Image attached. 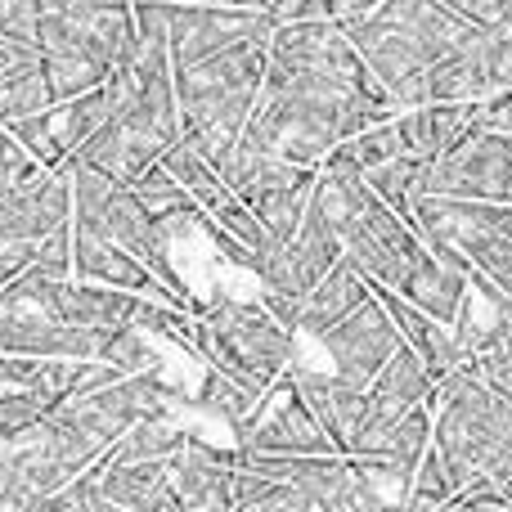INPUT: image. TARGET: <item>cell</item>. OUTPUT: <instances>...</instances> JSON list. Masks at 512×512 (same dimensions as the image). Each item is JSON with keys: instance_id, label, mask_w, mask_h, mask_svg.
I'll return each instance as SVG.
<instances>
[{"instance_id": "6da1fadb", "label": "cell", "mask_w": 512, "mask_h": 512, "mask_svg": "<svg viewBox=\"0 0 512 512\" xmlns=\"http://www.w3.org/2000/svg\"><path fill=\"white\" fill-rule=\"evenodd\" d=\"M432 418V450L454 490L477 477L512 490V400L499 396L472 360L432 387Z\"/></svg>"}, {"instance_id": "7a4b0ae2", "label": "cell", "mask_w": 512, "mask_h": 512, "mask_svg": "<svg viewBox=\"0 0 512 512\" xmlns=\"http://www.w3.org/2000/svg\"><path fill=\"white\" fill-rule=\"evenodd\" d=\"M310 203L324 212V221L337 230L342 252L373 288L400 292L414 270V261L423 256V239L414 234V225L400 221L387 203L369 189L364 171H355L351 162L324 158L319 162V180Z\"/></svg>"}, {"instance_id": "3957f363", "label": "cell", "mask_w": 512, "mask_h": 512, "mask_svg": "<svg viewBox=\"0 0 512 512\" xmlns=\"http://www.w3.org/2000/svg\"><path fill=\"white\" fill-rule=\"evenodd\" d=\"M414 194L468 198V203H512V135L477 131L445 158L423 162Z\"/></svg>"}, {"instance_id": "277c9868", "label": "cell", "mask_w": 512, "mask_h": 512, "mask_svg": "<svg viewBox=\"0 0 512 512\" xmlns=\"http://www.w3.org/2000/svg\"><path fill=\"white\" fill-rule=\"evenodd\" d=\"M328 355V369L342 387L351 391H369V382L387 369V360L400 351V333L391 324V315L382 310L378 297H369L355 315H346L337 328H328L324 337H315Z\"/></svg>"}, {"instance_id": "5b68a950", "label": "cell", "mask_w": 512, "mask_h": 512, "mask_svg": "<svg viewBox=\"0 0 512 512\" xmlns=\"http://www.w3.org/2000/svg\"><path fill=\"white\" fill-rule=\"evenodd\" d=\"M185 512H234V481H239V450H207L189 441L167 459Z\"/></svg>"}, {"instance_id": "8992f818", "label": "cell", "mask_w": 512, "mask_h": 512, "mask_svg": "<svg viewBox=\"0 0 512 512\" xmlns=\"http://www.w3.org/2000/svg\"><path fill=\"white\" fill-rule=\"evenodd\" d=\"M396 126L409 158L436 162L450 149H459L481 126V104H423L409 108V113H396Z\"/></svg>"}, {"instance_id": "52a82bcc", "label": "cell", "mask_w": 512, "mask_h": 512, "mask_svg": "<svg viewBox=\"0 0 512 512\" xmlns=\"http://www.w3.org/2000/svg\"><path fill=\"white\" fill-rule=\"evenodd\" d=\"M369 297H373L369 279L342 256V261H337L333 270L306 292V301H301V319H297V337H324L328 328H337L346 315H355Z\"/></svg>"}, {"instance_id": "ba28073f", "label": "cell", "mask_w": 512, "mask_h": 512, "mask_svg": "<svg viewBox=\"0 0 512 512\" xmlns=\"http://www.w3.org/2000/svg\"><path fill=\"white\" fill-rule=\"evenodd\" d=\"M99 490L126 512H185L167 463H113L99 472Z\"/></svg>"}, {"instance_id": "9c48e42d", "label": "cell", "mask_w": 512, "mask_h": 512, "mask_svg": "<svg viewBox=\"0 0 512 512\" xmlns=\"http://www.w3.org/2000/svg\"><path fill=\"white\" fill-rule=\"evenodd\" d=\"M400 297L414 301L423 315L441 319V324H459V310H463V297H468V274L454 270V265L436 261L432 252H423L414 261V270H409L405 288H400Z\"/></svg>"}, {"instance_id": "30bf717a", "label": "cell", "mask_w": 512, "mask_h": 512, "mask_svg": "<svg viewBox=\"0 0 512 512\" xmlns=\"http://www.w3.org/2000/svg\"><path fill=\"white\" fill-rule=\"evenodd\" d=\"M189 445V432L176 418H140L122 432V441L95 463L99 472L113 468V463H167L171 454H180Z\"/></svg>"}, {"instance_id": "8fae6325", "label": "cell", "mask_w": 512, "mask_h": 512, "mask_svg": "<svg viewBox=\"0 0 512 512\" xmlns=\"http://www.w3.org/2000/svg\"><path fill=\"white\" fill-rule=\"evenodd\" d=\"M54 86L45 77L41 59H23V63H0V126L36 117L45 108H54Z\"/></svg>"}, {"instance_id": "7c38bea8", "label": "cell", "mask_w": 512, "mask_h": 512, "mask_svg": "<svg viewBox=\"0 0 512 512\" xmlns=\"http://www.w3.org/2000/svg\"><path fill=\"white\" fill-rule=\"evenodd\" d=\"M45 117H50V135H54V144H59L63 162H68L72 153H77L81 144L113 117V90L99 86V90H90V95L63 99V104L45 108Z\"/></svg>"}, {"instance_id": "4fadbf2b", "label": "cell", "mask_w": 512, "mask_h": 512, "mask_svg": "<svg viewBox=\"0 0 512 512\" xmlns=\"http://www.w3.org/2000/svg\"><path fill=\"white\" fill-rule=\"evenodd\" d=\"M158 162L180 180V185L189 189V198H194V203L203 207V212H212V207L221 203V198H230V189H225V180L216 176V167L194 149V144L185 140V135H180V140L171 144V149L162 153Z\"/></svg>"}, {"instance_id": "5bb4252c", "label": "cell", "mask_w": 512, "mask_h": 512, "mask_svg": "<svg viewBox=\"0 0 512 512\" xmlns=\"http://www.w3.org/2000/svg\"><path fill=\"white\" fill-rule=\"evenodd\" d=\"M45 0H0V63L41 59Z\"/></svg>"}, {"instance_id": "9a60e30c", "label": "cell", "mask_w": 512, "mask_h": 512, "mask_svg": "<svg viewBox=\"0 0 512 512\" xmlns=\"http://www.w3.org/2000/svg\"><path fill=\"white\" fill-rule=\"evenodd\" d=\"M328 158H337V162H351L355 171H378V167H387V162H396V158H405V140H400V126H396V117L391 122H378V126H369V131H360V135H351L346 144H337Z\"/></svg>"}, {"instance_id": "2e32d148", "label": "cell", "mask_w": 512, "mask_h": 512, "mask_svg": "<svg viewBox=\"0 0 512 512\" xmlns=\"http://www.w3.org/2000/svg\"><path fill=\"white\" fill-rule=\"evenodd\" d=\"M135 198H140V207L153 216V221H162V216H171V212H194V198H189V189L180 185L176 176H171L162 162H153L149 171H144L135 185H126Z\"/></svg>"}, {"instance_id": "e0dca14e", "label": "cell", "mask_w": 512, "mask_h": 512, "mask_svg": "<svg viewBox=\"0 0 512 512\" xmlns=\"http://www.w3.org/2000/svg\"><path fill=\"white\" fill-rule=\"evenodd\" d=\"M194 405L203 409V414H212V418H225V423H234V436H239L243 418H248L252 409H256V396H252V391H243L234 378H225V373L207 369Z\"/></svg>"}, {"instance_id": "ac0fdd59", "label": "cell", "mask_w": 512, "mask_h": 512, "mask_svg": "<svg viewBox=\"0 0 512 512\" xmlns=\"http://www.w3.org/2000/svg\"><path fill=\"white\" fill-rule=\"evenodd\" d=\"M418 176H423V162L405 153V158H396V162H387V167L369 171L364 180H369V189L391 207V212L400 216V221H409V203H414Z\"/></svg>"}, {"instance_id": "d6986e66", "label": "cell", "mask_w": 512, "mask_h": 512, "mask_svg": "<svg viewBox=\"0 0 512 512\" xmlns=\"http://www.w3.org/2000/svg\"><path fill=\"white\" fill-rule=\"evenodd\" d=\"M50 400H41L36 391H0V441L18 445L23 436L41 432L50 418Z\"/></svg>"}, {"instance_id": "ffe728a7", "label": "cell", "mask_w": 512, "mask_h": 512, "mask_svg": "<svg viewBox=\"0 0 512 512\" xmlns=\"http://www.w3.org/2000/svg\"><path fill=\"white\" fill-rule=\"evenodd\" d=\"M454 495H459V490H454V486H450V477H445L441 454L427 450V454H423V463L414 468V481H409L405 508H409V512H441Z\"/></svg>"}, {"instance_id": "44dd1931", "label": "cell", "mask_w": 512, "mask_h": 512, "mask_svg": "<svg viewBox=\"0 0 512 512\" xmlns=\"http://www.w3.org/2000/svg\"><path fill=\"white\" fill-rule=\"evenodd\" d=\"M32 270H41L45 279H72V221L32 243Z\"/></svg>"}, {"instance_id": "7402d4cb", "label": "cell", "mask_w": 512, "mask_h": 512, "mask_svg": "<svg viewBox=\"0 0 512 512\" xmlns=\"http://www.w3.org/2000/svg\"><path fill=\"white\" fill-rule=\"evenodd\" d=\"M248 9H261L274 23H301V18H324L319 0H243Z\"/></svg>"}, {"instance_id": "603a6c76", "label": "cell", "mask_w": 512, "mask_h": 512, "mask_svg": "<svg viewBox=\"0 0 512 512\" xmlns=\"http://www.w3.org/2000/svg\"><path fill=\"white\" fill-rule=\"evenodd\" d=\"M167 5H243V0H167Z\"/></svg>"}, {"instance_id": "cb8c5ba5", "label": "cell", "mask_w": 512, "mask_h": 512, "mask_svg": "<svg viewBox=\"0 0 512 512\" xmlns=\"http://www.w3.org/2000/svg\"><path fill=\"white\" fill-rule=\"evenodd\" d=\"M373 512H409L405 504H382V508H373Z\"/></svg>"}]
</instances>
